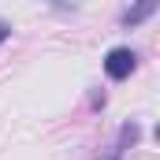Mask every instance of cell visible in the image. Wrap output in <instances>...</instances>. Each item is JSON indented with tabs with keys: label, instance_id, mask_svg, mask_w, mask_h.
<instances>
[{
	"label": "cell",
	"instance_id": "obj_1",
	"mask_svg": "<svg viewBox=\"0 0 160 160\" xmlns=\"http://www.w3.org/2000/svg\"><path fill=\"white\" fill-rule=\"evenodd\" d=\"M134 63H138V56L130 52V48H112L108 56H104V71H108V78H127L130 71H134Z\"/></svg>",
	"mask_w": 160,
	"mask_h": 160
},
{
	"label": "cell",
	"instance_id": "obj_2",
	"mask_svg": "<svg viewBox=\"0 0 160 160\" xmlns=\"http://www.w3.org/2000/svg\"><path fill=\"white\" fill-rule=\"evenodd\" d=\"M153 11H157V0H145L142 8L127 11V15H123V22H127V26H130V22H142V19H145V15H153Z\"/></svg>",
	"mask_w": 160,
	"mask_h": 160
},
{
	"label": "cell",
	"instance_id": "obj_3",
	"mask_svg": "<svg viewBox=\"0 0 160 160\" xmlns=\"http://www.w3.org/2000/svg\"><path fill=\"white\" fill-rule=\"evenodd\" d=\"M8 34H11V26H8V22H0V41L8 38Z\"/></svg>",
	"mask_w": 160,
	"mask_h": 160
}]
</instances>
